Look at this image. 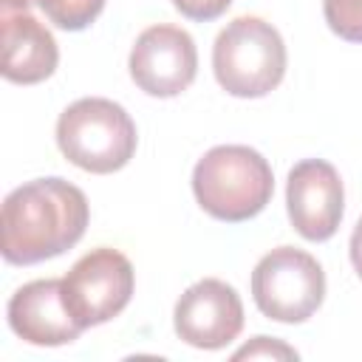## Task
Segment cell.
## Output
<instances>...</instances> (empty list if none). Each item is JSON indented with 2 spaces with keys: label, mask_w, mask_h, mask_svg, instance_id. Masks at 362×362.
Here are the masks:
<instances>
[{
  "label": "cell",
  "mask_w": 362,
  "mask_h": 362,
  "mask_svg": "<svg viewBox=\"0 0 362 362\" xmlns=\"http://www.w3.org/2000/svg\"><path fill=\"white\" fill-rule=\"evenodd\" d=\"M133 266L130 260L107 246L82 255L62 277V294L82 328L102 325L124 311L133 297Z\"/></svg>",
  "instance_id": "cell-6"
},
{
  "label": "cell",
  "mask_w": 362,
  "mask_h": 362,
  "mask_svg": "<svg viewBox=\"0 0 362 362\" xmlns=\"http://www.w3.org/2000/svg\"><path fill=\"white\" fill-rule=\"evenodd\" d=\"M127 68L136 88L147 96H178L192 85L198 74L195 40L178 25H150L136 37Z\"/></svg>",
  "instance_id": "cell-7"
},
{
  "label": "cell",
  "mask_w": 362,
  "mask_h": 362,
  "mask_svg": "<svg viewBox=\"0 0 362 362\" xmlns=\"http://www.w3.org/2000/svg\"><path fill=\"white\" fill-rule=\"evenodd\" d=\"M232 359H297V351L274 337H255L232 354Z\"/></svg>",
  "instance_id": "cell-14"
},
{
  "label": "cell",
  "mask_w": 362,
  "mask_h": 362,
  "mask_svg": "<svg viewBox=\"0 0 362 362\" xmlns=\"http://www.w3.org/2000/svg\"><path fill=\"white\" fill-rule=\"evenodd\" d=\"M192 192L206 215L240 223L266 209L274 192V175L257 150L246 144H218L198 158Z\"/></svg>",
  "instance_id": "cell-2"
},
{
  "label": "cell",
  "mask_w": 362,
  "mask_h": 362,
  "mask_svg": "<svg viewBox=\"0 0 362 362\" xmlns=\"http://www.w3.org/2000/svg\"><path fill=\"white\" fill-rule=\"evenodd\" d=\"M0 6L3 8H25L28 11L34 6V0H0Z\"/></svg>",
  "instance_id": "cell-17"
},
{
  "label": "cell",
  "mask_w": 362,
  "mask_h": 362,
  "mask_svg": "<svg viewBox=\"0 0 362 362\" xmlns=\"http://www.w3.org/2000/svg\"><path fill=\"white\" fill-rule=\"evenodd\" d=\"M8 325L11 331L31 345H68L85 331L62 294V280H31L20 286L8 300Z\"/></svg>",
  "instance_id": "cell-10"
},
{
  "label": "cell",
  "mask_w": 362,
  "mask_h": 362,
  "mask_svg": "<svg viewBox=\"0 0 362 362\" xmlns=\"http://www.w3.org/2000/svg\"><path fill=\"white\" fill-rule=\"evenodd\" d=\"M286 206L291 226L305 240L320 243L334 238L345 212V192L337 167L322 158L294 164L286 184Z\"/></svg>",
  "instance_id": "cell-9"
},
{
  "label": "cell",
  "mask_w": 362,
  "mask_h": 362,
  "mask_svg": "<svg viewBox=\"0 0 362 362\" xmlns=\"http://www.w3.org/2000/svg\"><path fill=\"white\" fill-rule=\"evenodd\" d=\"M45 11V17L62 31L88 28L105 8V0H34Z\"/></svg>",
  "instance_id": "cell-12"
},
{
  "label": "cell",
  "mask_w": 362,
  "mask_h": 362,
  "mask_svg": "<svg viewBox=\"0 0 362 362\" xmlns=\"http://www.w3.org/2000/svg\"><path fill=\"white\" fill-rule=\"evenodd\" d=\"M322 14L337 37L362 42V0H322Z\"/></svg>",
  "instance_id": "cell-13"
},
{
  "label": "cell",
  "mask_w": 362,
  "mask_h": 362,
  "mask_svg": "<svg viewBox=\"0 0 362 362\" xmlns=\"http://www.w3.org/2000/svg\"><path fill=\"white\" fill-rule=\"evenodd\" d=\"M351 263H354L356 274L362 277V218L356 221V226L351 232Z\"/></svg>",
  "instance_id": "cell-16"
},
{
  "label": "cell",
  "mask_w": 362,
  "mask_h": 362,
  "mask_svg": "<svg viewBox=\"0 0 362 362\" xmlns=\"http://www.w3.org/2000/svg\"><path fill=\"white\" fill-rule=\"evenodd\" d=\"M173 6L187 17V20H198V23H209L215 17H221L232 0H173Z\"/></svg>",
  "instance_id": "cell-15"
},
{
  "label": "cell",
  "mask_w": 362,
  "mask_h": 362,
  "mask_svg": "<svg viewBox=\"0 0 362 362\" xmlns=\"http://www.w3.org/2000/svg\"><path fill=\"white\" fill-rule=\"evenodd\" d=\"M173 325L187 345L218 351L238 339L243 328V303L229 283L204 277L178 297Z\"/></svg>",
  "instance_id": "cell-8"
},
{
  "label": "cell",
  "mask_w": 362,
  "mask_h": 362,
  "mask_svg": "<svg viewBox=\"0 0 362 362\" xmlns=\"http://www.w3.org/2000/svg\"><path fill=\"white\" fill-rule=\"evenodd\" d=\"M252 297L263 317L277 322H305L325 297V272L303 249L277 246L252 272Z\"/></svg>",
  "instance_id": "cell-5"
},
{
  "label": "cell",
  "mask_w": 362,
  "mask_h": 362,
  "mask_svg": "<svg viewBox=\"0 0 362 362\" xmlns=\"http://www.w3.org/2000/svg\"><path fill=\"white\" fill-rule=\"evenodd\" d=\"M57 144L74 167L107 175L133 158L139 136L122 105L102 96H85L59 113Z\"/></svg>",
  "instance_id": "cell-3"
},
{
  "label": "cell",
  "mask_w": 362,
  "mask_h": 362,
  "mask_svg": "<svg viewBox=\"0 0 362 362\" xmlns=\"http://www.w3.org/2000/svg\"><path fill=\"white\" fill-rule=\"evenodd\" d=\"M3 76L17 85H34L57 71L59 48L54 34L25 8H3Z\"/></svg>",
  "instance_id": "cell-11"
},
{
  "label": "cell",
  "mask_w": 362,
  "mask_h": 362,
  "mask_svg": "<svg viewBox=\"0 0 362 362\" xmlns=\"http://www.w3.org/2000/svg\"><path fill=\"white\" fill-rule=\"evenodd\" d=\"M88 198L65 178H34L3 201V257L14 266L51 260L88 229Z\"/></svg>",
  "instance_id": "cell-1"
},
{
  "label": "cell",
  "mask_w": 362,
  "mask_h": 362,
  "mask_svg": "<svg viewBox=\"0 0 362 362\" xmlns=\"http://www.w3.org/2000/svg\"><path fill=\"white\" fill-rule=\"evenodd\" d=\"M218 85L238 99H260L286 76V42L263 17H235L212 45Z\"/></svg>",
  "instance_id": "cell-4"
}]
</instances>
